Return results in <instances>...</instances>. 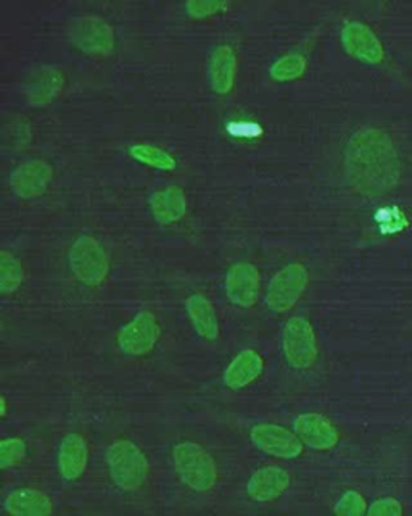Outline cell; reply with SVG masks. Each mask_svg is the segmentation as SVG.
<instances>
[{"mask_svg": "<svg viewBox=\"0 0 412 516\" xmlns=\"http://www.w3.org/2000/svg\"><path fill=\"white\" fill-rule=\"evenodd\" d=\"M385 144L380 141V134L374 131L356 134L351 139L348 147L347 167L351 181L358 188L369 189L380 183L379 179H384L385 163L384 157Z\"/></svg>", "mask_w": 412, "mask_h": 516, "instance_id": "cell-1", "label": "cell"}, {"mask_svg": "<svg viewBox=\"0 0 412 516\" xmlns=\"http://www.w3.org/2000/svg\"><path fill=\"white\" fill-rule=\"evenodd\" d=\"M107 465L113 484L124 492L139 491L149 476L147 457L128 439H120L108 447Z\"/></svg>", "mask_w": 412, "mask_h": 516, "instance_id": "cell-2", "label": "cell"}, {"mask_svg": "<svg viewBox=\"0 0 412 516\" xmlns=\"http://www.w3.org/2000/svg\"><path fill=\"white\" fill-rule=\"evenodd\" d=\"M174 468L178 471L182 483L195 492H208L218 481V467L200 444L184 441L173 449Z\"/></svg>", "mask_w": 412, "mask_h": 516, "instance_id": "cell-3", "label": "cell"}, {"mask_svg": "<svg viewBox=\"0 0 412 516\" xmlns=\"http://www.w3.org/2000/svg\"><path fill=\"white\" fill-rule=\"evenodd\" d=\"M68 260L75 278L87 288H97L110 273L107 252L100 246V242L91 236H79L73 242Z\"/></svg>", "mask_w": 412, "mask_h": 516, "instance_id": "cell-4", "label": "cell"}, {"mask_svg": "<svg viewBox=\"0 0 412 516\" xmlns=\"http://www.w3.org/2000/svg\"><path fill=\"white\" fill-rule=\"evenodd\" d=\"M285 362L297 371L309 370L318 360V338L313 325L305 317H293L282 331Z\"/></svg>", "mask_w": 412, "mask_h": 516, "instance_id": "cell-5", "label": "cell"}, {"mask_svg": "<svg viewBox=\"0 0 412 516\" xmlns=\"http://www.w3.org/2000/svg\"><path fill=\"white\" fill-rule=\"evenodd\" d=\"M309 275L301 263H289L269 283L266 305L274 313H287L305 294Z\"/></svg>", "mask_w": 412, "mask_h": 516, "instance_id": "cell-6", "label": "cell"}, {"mask_svg": "<svg viewBox=\"0 0 412 516\" xmlns=\"http://www.w3.org/2000/svg\"><path fill=\"white\" fill-rule=\"evenodd\" d=\"M66 33L75 47L92 57H107L115 47L113 28L102 18H73L68 23Z\"/></svg>", "mask_w": 412, "mask_h": 516, "instance_id": "cell-7", "label": "cell"}, {"mask_svg": "<svg viewBox=\"0 0 412 516\" xmlns=\"http://www.w3.org/2000/svg\"><path fill=\"white\" fill-rule=\"evenodd\" d=\"M160 336L161 326L155 315L149 310H142L120 329L116 341L123 354L144 357L155 349Z\"/></svg>", "mask_w": 412, "mask_h": 516, "instance_id": "cell-8", "label": "cell"}, {"mask_svg": "<svg viewBox=\"0 0 412 516\" xmlns=\"http://www.w3.org/2000/svg\"><path fill=\"white\" fill-rule=\"evenodd\" d=\"M250 441L256 449L261 450L271 457L293 460L300 457L305 450L303 442L297 434L284 426L272 425V423H260L250 431Z\"/></svg>", "mask_w": 412, "mask_h": 516, "instance_id": "cell-9", "label": "cell"}, {"mask_svg": "<svg viewBox=\"0 0 412 516\" xmlns=\"http://www.w3.org/2000/svg\"><path fill=\"white\" fill-rule=\"evenodd\" d=\"M224 288L232 304L240 308H252L260 297V271L250 262L235 263L227 271Z\"/></svg>", "mask_w": 412, "mask_h": 516, "instance_id": "cell-10", "label": "cell"}, {"mask_svg": "<svg viewBox=\"0 0 412 516\" xmlns=\"http://www.w3.org/2000/svg\"><path fill=\"white\" fill-rule=\"evenodd\" d=\"M54 171L44 160H28L18 165L10 175V188L20 199L41 197L49 188Z\"/></svg>", "mask_w": 412, "mask_h": 516, "instance_id": "cell-11", "label": "cell"}, {"mask_svg": "<svg viewBox=\"0 0 412 516\" xmlns=\"http://www.w3.org/2000/svg\"><path fill=\"white\" fill-rule=\"evenodd\" d=\"M342 44L348 55L366 65H379L384 60V47L371 28L359 21L348 23L342 30Z\"/></svg>", "mask_w": 412, "mask_h": 516, "instance_id": "cell-12", "label": "cell"}, {"mask_svg": "<svg viewBox=\"0 0 412 516\" xmlns=\"http://www.w3.org/2000/svg\"><path fill=\"white\" fill-rule=\"evenodd\" d=\"M237 70H239V60L235 50L229 44H219L208 59L206 80L216 94L226 96L234 89Z\"/></svg>", "mask_w": 412, "mask_h": 516, "instance_id": "cell-13", "label": "cell"}, {"mask_svg": "<svg viewBox=\"0 0 412 516\" xmlns=\"http://www.w3.org/2000/svg\"><path fill=\"white\" fill-rule=\"evenodd\" d=\"M295 434L303 446L313 450H330L337 446L340 434L326 417L319 413H303L295 420Z\"/></svg>", "mask_w": 412, "mask_h": 516, "instance_id": "cell-14", "label": "cell"}, {"mask_svg": "<svg viewBox=\"0 0 412 516\" xmlns=\"http://www.w3.org/2000/svg\"><path fill=\"white\" fill-rule=\"evenodd\" d=\"M290 486L289 471L281 467H264L248 479L247 492L255 502H272L279 499Z\"/></svg>", "mask_w": 412, "mask_h": 516, "instance_id": "cell-15", "label": "cell"}, {"mask_svg": "<svg viewBox=\"0 0 412 516\" xmlns=\"http://www.w3.org/2000/svg\"><path fill=\"white\" fill-rule=\"evenodd\" d=\"M89 463V446L81 434H68L58 449V471L66 481L81 478Z\"/></svg>", "mask_w": 412, "mask_h": 516, "instance_id": "cell-16", "label": "cell"}, {"mask_svg": "<svg viewBox=\"0 0 412 516\" xmlns=\"http://www.w3.org/2000/svg\"><path fill=\"white\" fill-rule=\"evenodd\" d=\"M4 508L10 516L54 515V504L50 497L31 487H21L10 492L9 496L5 497Z\"/></svg>", "mask_w": 412, "mask_h": 516, "instance_id": "cell-17", "label": "cell"}, {"mask_svg": "<svg viewBox=\"0 0 412 516\" xmlns=\"http://www.w3.org/2000/svg\"><path fill=\"white\" fill-rule=\"evenodd\" d=\"M149 209L160 225L178 223L187 213L186 194L178 186L160 189L150 196Z\"/></svg>", "mask_w": 412, "mask_h": 516, "instance_id": "cell-18", "label": "cell"}, {"mask_svg": "<svg viewBox=\"0 0 412 516\" xmlns=\"http://www.w3.org/2000/svg\"><path fill=\"white\" fill-rule=\"evenodd\" d=\"M263 370V357L256 350L245 349L229 363L224 371L223 381L232 391H239L260 378Z\"/></svg>", "mask_w": 412, "mask_h": 516, "instance_id": "cell-19", "label": "cell"}, {"mask_svg": "<svg viewBox=\"0 0 412 516\" xmlns=\"http://www.w3.org/2000/svg\"><path fill=\"white\" fill-rule=\"evenodd\" d=\"M187 315L195 333L205 341H216L219 336V320L215 307L202 294L190 296L186 302Z\"/></svg>", "mask_w": 412, "mask_h": 516, "instance_id": "cell-20", "label": "cell"}, {"mask_svg": "<svg viewBox=\"0 0 412 516\" xmlns=\"http://www.w3.org/2000/svg\"><path fill=\"white\" fill-rule=\"evenodd\" d=\"M65 89V76L55 68H42L29 88V102L33 105H49Z\"/></svg>", "mask_w": 412, "mask_h": 516, "instance_id": "cell-21", "label": "cell"}, {"mask_svg": "<svg viewBox=\"0 0 412 516\" xmlns=\"http://www.w3.org/2000/svg\"><path fill=\"white\" fill-rule=\"evenodd\" d=\"M129 155L142 165L157 168V170L174 171L178 167V162L173 155L150 144H134L129 147Z\"/></svg>", "mask_w": 412, "mask_h": 516, "instance_id": "cell-22", "label": "cell"}, {"mask_svg": "<svg viewBox=\"0 0 412 516\" xmlns=\"http://www.w3.org/2000/svg\"><path fill=\"white\" fill-rule=\"evenodd\" d=\"M306 65H308V62L303 55L292 52V54L284 55L281 59L276 60L271 70H269V75L274 81L289 83V81L298 80L303 76Z\"/></svg>", "mask_w": 412, "mask_h": 516, "instance_id": "cell-23", "label": "cell"}, {"mask_svg": "<svg viewBox=\"0 0 412 516\" xmlns=\"http://www.w3.org/2000/svg\"><path fill=\"white\" fill-rule=\"evenodd\" d=\"M25 279V271L17 258L9 252L0 254V291L2 294H13L20 289Z\"/></svg>", "mask_w": 412, "mask_h": 516, "instance_id": "cell-24", "label": "cell"}, {"mask_svg": "<svg viewBox=\"0 0 412 516\" xmlns=\"http://www.w3.org/2000/svg\"><path fill=\"white\" fill-rule=\"evenodd\" d=\"M28 454V446L21 437H9L0 442V467L2 470L17 467L18 463L25 460Z\"/></svg>", "mask_w": 412, "mask_h": 516, "instance_id": "cell-25", "label": "cell"}, {"mask_svg": "<svg viewBox=\"0 0 412 516\" xmlns=\"http://www.w3.org/2000/svg\"><path fill=\"white\" fill-rule=\"evenodd\" d=\"M335 516H367V504L359 492L347 491L338 499Z\"/></svg>", "mask_w": 412, "mask_h": 516, "instance_id": "cell-26", "label": "cell"}, {"mask_svg": "<svg viewBox=\"0 0 412 516\" xmlns=\"http://www.w3.org/2000/svg\"><path fill=\"white\" fill-rule=\"evenodd\" d=\"M375 221L379 223V228L382 229V233L393 234L400 233L406 226L408 221L404 217L401 210L398 207H385L380 209L375 215Z\"/></svg>", "mask_w": 412, "mask_h": 516, "instance_id": "cell-27", "label": "cell"}, {"mask_svg": "<svg viewBox=\"0 0 412 516\" xmlns=\"http://www.w3.org/2000/svg\"><path fill=\"white\" fill-rule=\"evenodd\" d=\"M224 7L226 4L218 2V0H190L186 5L190 17L194 18L211 17V15L221 12Z\"/></svg>", "mask_w": 412, "mask_h": 516, "instance_id": "cell-28", "label": "cell"}, {"mask_svg": "<svg viewBox=\"0 0 412 516\" xmlns=\"http://www.w3.org/2000/svg\"><path fill=\"white\" fill-rule=\"evenodd\" d=\"M367 516H403V507L393 497L375 500L367 510Z\"/></svg>", "mask_w": 412, "mask_h": 516, "instance_id": "cell-29", "label": "cell"}, {"mask_svg": "<svg viewBox=\"0 0 412 516\" xmlns=\"http://www.w3.org/2000/svg\"><path fill=\"white\" fill-rule=\"evenodd\" d=\"M12 134L10 136H5V141H7V144H13V146H25V144H28V139L20 138L21 136H31V133H29V126L26 125V123H12Z\"/></svg>", "mask_w": 412, "mask_h": 516, "instance_id": "cell-30", "label": "cell"}]
</instances>
